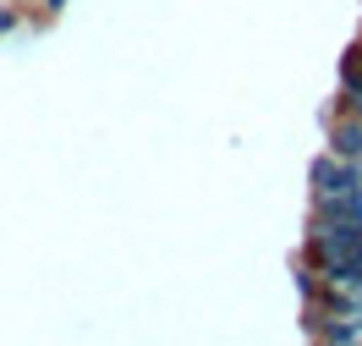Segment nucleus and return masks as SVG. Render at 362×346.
<instances>
[{
	"label": "nucleus",
	"mask_w": 362,
	"mask_h": 346,
	"mask_svg": "<svg viewBox=\"0 0 362 346\" xmlns=\"http://www.w3.org/2000/svg\"><path fill=\"white\" fill-rule=\"evenodd\" d=\"M335 154H346V160H357V154H362V127H357V121H340V127H335Z\"/></svg>",
	"instance_id": "nucleus-1"
},
{
	"label": "nucleus",
	"mask_w": 362,
	"mask_h": 346,
	"mask_svg": "<svg viewBox=\"0 0 362 346\" xmlns=\"http://www.w3.org/2000/svg\"><path fill=\"white\" fill-rule=\"evenodd\" d=\"M346 105H357V110H362V61H357V55L346 61Z\"/></svg>",
	"instance_id": "nucleus-2"
}]
</instances>
